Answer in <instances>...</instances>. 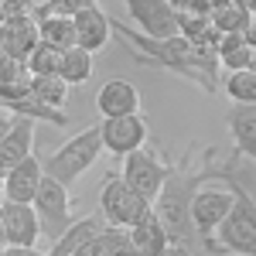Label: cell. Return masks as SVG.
I'll return each instance as SVG.
<instances>
[{
  "mask_svg": "<svg viewBox=\"0 0 256 256\" xmlns=\"http://www.w3.org/2000/svg\"><path fill=\"white\" fill-rule=\"evenodd\" d=\"M102 229H106V218L99 216V212H92V216H86V218H76V222H72V226L55 239L52 256H76L82 246H89Z\"/></svg>",
  "mask_w": 256,
  "mask_h": 256,
  "instance_id": "19",
  "label": "cell"
},
{
  "mask_svg": "<svg viewBox=\"0 0 256 256\" xmlns=\"http://www.w3.org/2000/svg\"><path fill=\"white\" fill-rule=\"evenodd\" d=\"M31 147H34V120L31 116H14L10 130L0 137V174H4L10 164H18V160L28 158Z\"/></svg>",
  "mask_w": 256,
  "mask_h": 256,
  "instance_id": "17",
  "label": "cell"
},
{
  "mask_svg": "<svg viewBox=\"0 0 256 256\" xmlns=\"http://www.w3.org/2000/svg\"><path fill=\"white\" fill-rule=\"evenodd\" d=\"M232 4H239L242 10H256V0H232Z\"/></svg>",
  "mask_w": 256,
  "mask_h": 256,
  "instance_id": "32",
  "label": "cell"
},
{
  "mask_svg": "<svg viewBox=\"0 0 256 256\" xmlns=\"http://www.w3.org/2000/svg\"><path fill=\"white\" fill-rule=\"evenodd\" d=\"M68 89L72 86L62 76H31V96L48 102V106H55V110H62L68 102Z\"/></svg>",
  "mask_w": 256,
  "mask_h": 256,
  "instance_id": "26",
  "label": "cell"
},
{
  "mask_svg": "<svg viewBox=\"0 0 256 256\" xmlns=\"http://www.w3.org/2000/svg\"><path fill=\"white\" fill-rule=\"evenodd\" d=\"M72 34H76V44H79V48L92 52V55L102 52V48L110 44V34H113V28H110V14H102L99 4L79 10V14L72 18Z\"/></svg>",
  "mask_w": 256,
  "mask_h": 256,
  "instance_id": "14",
  "label": "cell"
},
{
  "mask_svg": "<svg viewBox=\"0 0 256 256\" xmlns=\"http://www.w3.org/2000/svg\"><path fill=\"white\" fill-rule=\"evenodd\" d=\"M232 192L229 188H198L195 195H192V205H188V216H192V229H195L198 242H202V250L205 253H222L218 250V242L212 239V232H216V226L226 218V212H229V205H232Z\"/></svg>",
  "mask_w": 256,
  "mask_h": 256,
  "instance_id": "6",
  "label": "cell"
},
{
  "mask_svg": "<svg viewBox=\"0 0 256 256\" xmlns=\"http://www.w3.org/2000/svg\"><path fill=\"white\" fill-rule=\"evenodd\" d=\"M4 246H7V242H4V229H0V256H4Z\"/></svg>",
  "mask_w": 256,
  "mask_h": 256,
  "instance_id": "34",
  "label": "cell"
},
{
  "mask_svg": "<svg viewBox=\"0 0 256 256\" xmlns=\"http://www.w3.org/2000/svg\"><path fill=\"white\" fill-rule=\"evenodd\" d=\"M208 24L218 34H226V31H253V10H242L239 4L226 0V4L208 10Z\"/></svg>",
  "mask_w": 256,
  "mask_h": 256,
  "instance_id": "24",
  "label": "cell"
},
{
  "mask_svg": "<svg viewBox=\"0 0 256 256\" xmlns=\"http://www.w3.org/2000/svg\"><path fill=\"white\" fill-rule=\"evenodd\" d=\"M226 123L232 134V150L242 158H256V106H232Z\"/></svg>",
  "mask_w": 256,
  "mask_h": 256,
  "instance_id": "21",
  "label": "cell"
},
{
  "mask_svg": "<svg viewBox=\"0 0 256 256\" xmlns=\"http://www.w3.org/2000/svg\"><path fill=\"white\" fill-rule=\"evenodd\" d=\"M212 239L218 242L222 253L232 256H253L256 253V198L253 195H236L226 218L216 226Z\"/></svg>",
  "mask_w": 256,
  "mask_h": 256,
  "instance_id": "4",
  "label": "cell"
},
{
  "mask_svg": "<svg viewBox=\"0 0 256 256\" xmlns=\"http://www.w3.org/2000/svg\"><path fill=\"white\" fill-rule=\"evenodd\" d=\"M212 178L226 181V188H229L232 195H253V188H256V158H242V154L232 150L226 164L212 168Z\"/></svg>",
  "mask_w": 256,
  "mask_h": 256,
  "instance_id": "20",
  "label": "cell"
},
{
  "mask_svg": "<svg viewBox=\"0 0 256 256\" xmlns=\"http://www.w3.org/2000/svg\"><path fill=\"white\" fill-rule=\"evenodd\" d=\"M126 14L147 38H171L178 34V14L171 0H126Z\"/></svg>",
  "mask_w": 256,
  "mask_h": 256,
  "instance_id": "10",
  "label": "cell"
},
{
  "mask_svg": "<svg viewBox=\"0 0 256 256\" xmlns=\"http://www.w3.org/2000/svg\"><path fill=\"white\" fill-rule=\"evenodd\" d=\"M4 110H10L14 116L44 120V123H55V126H65V123H68V116H65V113H58L55 106H48V102H41V99H34L31 92H28V96H20L18 102H10V106H4Z\"/></svg>",
  "mask_w": 256,
  "mask_h": 256,
  "instance_id": "27",
  "label": "cell"
},
{
  "mask_svg": "<svg viewBox=\"0 0 256 256\" xmlns=\"http://www.w3.org/2000/svg\"><path fill=\"white\" fill-rule=\"evenodd\" d=\"M147 208H150V202L144 195H137L120 174L106 178V184H102V192H99V216L106 218V226L130 229Z\"/></svg>",
  "mask_w": 256,
  "mask_h": 256,
  "instance_id": "7",
  "label": "cell"
},
{
  "mask_svg": "<svg viewBox=\"0 0 256 256\" xmlns=\"http://www.w3.org/2000/svg\"><path fill=\"white\" fill-rule=\"evenodd\" d=\"M92 4H96V0H48L44 7L31 10V18H38V14H58V18H76L79 10L92 7Z\"/></svg>",
  "mask_w": 256,
  "mask_h": 256,
  "instance_id": "29",
  "label": "cell"
},
{
  "mask_svg": "<svg viewBox=\"0 0 256 256\" xmlns=\"http://www.w3.org/2000/svg\"><path fill=\"white\" fill-rule=\"evenodd\" d=\"M168 168H171V160L160 158L158 150H150L147 144L144 147H137V150H130L126 158H123V181L137 192V195H144L147 202H154L160 192V184H164V178H168Z\"/></svg>",
  "mask_w": 256,
  "mask_h": 256,
  "instance_id": "8",
  "label": "cell"
},
{
  "mask_svg": "<svg viewBox=\"0 0 256 256\" xmlns=\"http://www.w3.org/2000/svg\"><path fill=\"white\" fill-rule=\"evenodd\" d=\"M41 178H44L41 158H34V154H28L24 160L10 164V168L4 171V202H28V205H31Z\"/></svg>",
  "mask_w": 256,
  "mask_h": 256,
  "instance_id": "12",
  "label": "cell"
},
{
  "mask_svg": "<svg viewBox=\"0 0 256 256\" xmlns=\"http://www.w3.org/2000/svg\"><path fill=\"white\" fill-rule=\"evenodd\" d=\"M0 205H4V174H0Z\"/></svg>",
  "mask_w": 256,
  "mask_h": 256,
  "instance_id": "33",
  "label": "cell"
},
{
  "mask_svg": "<svg viewBox=\"0 0 256 256\" xmlns=\"http://www.w3.org/2000/svg\"><path fill=\"white\" fill-rule=\"evenodd\" d=\"M10 123H14V113H7V110H0V137L10 130Z\"/></svg>",
  "mask_w": 256,
  "mask_h": 256,
  "instance_id": "31",
  "label": "cell"
},
{
  "mask_svg": "<svg viewBox=\"0 0 256 256\" xmlns=\"http://www.w3.org/2000/svg\"><path fill=\"white\" fill-rule=\"evenodd\" d=\"M34 44H38V20L31 14H18V18L0 20V55L24 62Z\"/></svg>",
  "mask_w": 256,
  "mask_h": 256,
  "instance_id": "13",
  "label": "cell"
},
{
  "mask_svg": "<svg viewBox=\"0 0 256 256\" xmlns=\"http://www.w3.org/2000/svg\"><path fill=\"white\" fill-rule=\"evenodd\" d=\"M99 154H102V140H99V123H96V126H86L82 134H76L72 140H65L48 158H41V171L65 188H76L79 178L99 160Z\"/></svg>",
  "mask_w": 256,
  "mask_h": 256,
  "instance_id": "3",
  "label": "cell"
},
{
  "mask_svg": "<svg viewBox=\"0 0 256 256\" xmlns=\"http://www.w3.org/2000/svg\"><path fill=\"white\" fill-rule=\"evenodd\" d=\"M253 256H256V253H253Z\"/></svg>",
  "mask_w": 256,
  "mask_h": 256,
  "instance_id": "37",
  "label": "cell"
},
{
  "mask_svg": "<svg viewBox=\"0 0 256 256\" xmlns=\"http://www.w3.org/2000/svg\"><path fill=\"white\" fill-rule=\"evenodd\" d=\"M31 208H34V216H38V226L44 236L55 239L76 222V216H72V188H65V184H58L55 178H41L38 192H34V198H31Z\"/></svg>",
  "mask_w": 256,
  "mask_h": 256,
  "instance_id": "5",
  "label": "cell"
},
{
  "mask_svg": "<svg viewBox=\"0 0 256 256\" xmlns=\"http://www.w3.org/2000/svg\"><path fill=\"white\" fill-rule=\"evenodd\" d=\"M58 76L68 86H86V82L92 79V52H86L79 44L65 48L62 52V62H58Z\"/></svg>",
  "mask_w": 256,
  "mask_h": 256,
  "instance_id": "22",
  "label": "cell"
},
{
  "mask_svg": "<svg viewBox=\"0 0 256 256\" xmlns=\"http://www.w3.org/2000/svg\"><path fill=\"white\" fill-rule=\"evenodd\" d=\"M216 58L222 68L239 72V68H253L256 65V44L242 31H226L216 41Z\"/></svg>",
  "mask_w": 256,
  "mask_h": 256,
  "instance_id": "18",
  "label": "cell"
},
{
  "mask_svg": "<svg viewBox=\"0 0 256 256\" xmlns=\"http://www.w3.org/2000/svg\"><path fill=\"white\" fill-rule=\"evenodd\" d=\"M212 158H216V147H208L205 150V158H202V168H192V150L184 154V158L171 160V168H168V178H164V184H160L158 198L150 202V208H154V216H158L160 229H164V236L171 246L178 250H184L188 256H202V242H198L195 229H192V216H188V205H192V195H195L202 184H208V178H212Z\"/></svg>",
  "mask_w": 256,
  "mask_h": 256,
  "instance_id": "1",
  "label": "cell"
},
{
  "mask_svg": "<svg viewBox=\"0 0 256 256\" xmlns=\"http://www.w3.org/2000/svg\"><path fill=\"white\" fill-rule=\"evenodd\" d=\"M150 137L147 123L140 113H126V116H102L99 123V140H102V150L116 154V158H126L130 150L144 147Z\"/></svg>",
  "mask_w": 256,
  "mask_h": 256,
  "instance_id": "9",
  "label": "cell"
},
{
  "mask_svg": "<svg viewBox=\"0 0 256 256\" xmlns=\"http://www.w3.org/2000/svg\"><path fill=\"white\" fill-rule=\"evenodd\" d=\"M96 110H99V116H126V113H140L137 86L126 82V79L102 82L99 92H96Z\"/></svg>",
  "mask_w": 256,
  "mask_h": 256,
  "instance_id": "15",
  "label": "cell"
},
{
  "mask_svg": "<svg viewBox=\"0 0 256 256\" xmlns=\"http://www.w3.org/2000/svg\"><path fill=\"white\" fill-rule=\"evenodd\" d=\"M38 41L52 44V48H72L76 44V34H72V18H58V14H38Z\"/></svg>",
  "mask_w": 256,
  "mask_h": 256,
  "instance_id": "23",
  "label": "cell"
},
{
  "mask_svg": "<svg viewBox=\"0 0 256 256\" xmlns=\"http://www.w3.org/2000/svg\"><path fill=\"white\" fill-rule=\"evenodd\" d=\"M58 62H62L58 48H52V44L38 41V44L28 52L24 65H28V72H31V76H58Z\"/></svg>",
  "mask_w": 256,
  "mask_h": 256,
  "instance_id": "28",
  "label": "cell"
},
{
  "mask_svg": "<svg viewBox=\"0 0 256 256\" xmlns=\"http://www.w3.org/2000/svg\"><path fill=\"white\" fill-rule=\"evenodd\" d=\"M110 28H113L123 41H130V44L137 48L140 65L168 68V72H174V76L192 79L198 89L216 92L218 58H216L212 48H195L192 41H184L181 34H171V38H147V34H140L137 28H126V24L116 20V18H110Z\"/></svg>",
  "mask_w": 256,
  "mask_h": 256,
  "instance_id": "2",
  "label": "cell"
},
{
  "mask_svg": "<svg viewBox=\"0 0 256 256\" xmlns=\"http://www.w3.org/2000/svg\"><path fill=\"white\" fill-rule=\"evenodd\" d=\"M116 256H134V253H116Z\"/></svg>",
  "mask_w": 256,
  "mask_h": 256,
  "instance_id": "35",
  "label": "cell"
},
{
  "mask_svg": "<svg viewBox=\"0 0 256 256\" xmlns=\"http://www.w3.org/2000/svg\"><path fill=\"white\" fill-rule=\"evenodd\" d=\"M226 96L232 99V106H256V68H239L226 76Z\"/></svg>",
  "mask_w": 256,
  "mask_h": 256,
  "instance_id": "25",
  "label": "cell"
},
{
  "mask_svg": "<svg viewBox=\"0 0 256 256\" xmlns=\"http://www.w3.org/2000/svg\"><path fill=\"white\" fill-rule=\"evenodd\" d=\"M126 236H130V250L134 256H164L168 253V236H164V229H160L158 216H154V208H147L144 216L126 229Z\"/></svg>",
  "mask_w": 256,
  "mask_h": 256,
  "instance_id": "16",
  "label": "cell"
},
{
  "mask_svg": "<svg viewBox=\"0 0 256 256\" xmlns=\"http://www.w3.org/2000/svg\"><path fill=\"white\" fill-rule=\"evenodd\" d=\"M178 256H188V253H178Z\"/></svg>",
  "mask_w": 256,
  "mask_h": 256,
  "instance_id": "36",
  "label": "cell"
},
{
  "mask_svg": "<svg viewBox=\"0 0 256 256\" xmlns=\"http://www.w3.org/2000/svg\"><path fill=\"white\" fill-rule=\"evenodd\" d=\"M0 229L7 246H34L41 236L38 216L28 202H4L0 205Z\"/></svg>",
  "mask_w": 256,
  "mask_h": 256,
  "instance_id": "11",
  "label": "cell"
},
{
  "mask_svg": "<svg viewBox=\"0 0 256 256\" xmlns=\"http://www.w3.org/2000/svg\"><path fill=\"white\" fill-rule=\"evenodd\" d=\"M4 256H52V250H38V246H4Z\"/></svg>",
  "mask_w": 256,
  "mask_h": 256,
  "instance_id": "30",
  "label": "cell"
}]
</instances>
